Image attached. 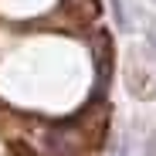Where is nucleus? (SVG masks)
<instances>
[{"mask_svg": "<svg viewBox=\"0 0 156 156\" xmlns=\"http://www.w3.org/2000/svg\"><path fill=\"white\" fill-rule=\"evenodd\" d=\"M112 17H115V24L122 31H133V20H129V14H126V4L122 0H112Z\"/></svg>", "mask_w": 156, "mask_h": 156, "instance_id": "nucleus-1", "label": "nucleus"}]
</instances>
